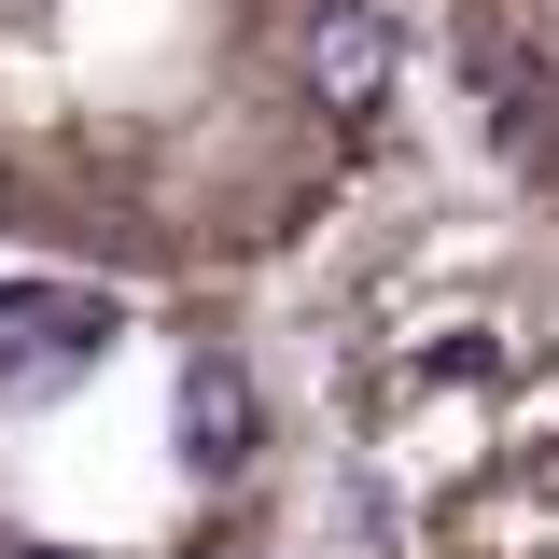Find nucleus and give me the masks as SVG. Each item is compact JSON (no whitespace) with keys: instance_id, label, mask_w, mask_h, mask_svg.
Returning a JSON list of instances; mask_svg holds the SVG:
<instances>
[{"instance_id":"f257e3e1","label":"nucleus","mask_w":559,"mask_h":559,"mask_svg":"<svg viewBox=\"0 0 559 559\" xmlns=\"http://www.w3.org/2000/svg\"><path fill=\"white\" fill-rule=\"evenodd\" d=\"M419 0H0V252L280 280L406 168Z\"/></svg>"},{"instance_id":"f03ea898","label":"nucleus","mask_w":559,"mask_h":559,"mask_svg":"<svg viewBox=\"0 0 559 559\" xmlns=\"http://www.w3.org/2000/svg\"><path fill=\"white\" fill-rule=\"evenodd\" d=\"M294 532L336 559H559V252L489 197H364L252 280Z\"/></svg>"},{"instance_id":"7ed1b4c3","label":"nucleus","mask_w":559,"mask_h":559,"mask_svg":"<svg viewBox=\"0 0 559 559\" xmlns=\"http://www.w3.org/2000/svg\"><path fill=\"white\" fill-rule=\"evenodd\" d=\"M294 392L252 294L0 252V559H280Z\"/></svg>"},{"instance_id":"20e7f679","label":"nucleus","mask_w":559,"mask_h":559,"mask_svg":"<svg viewBox=\"0 0 559 559\" xmlns=\"http://www.w3.org/2000/svg\"><path fill=\"white\" fill-rule=\"evenodd\" d=\"M419 43L476 182L559 252V0H419Z\"/></svg>"}]
</instances>
